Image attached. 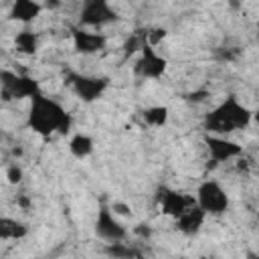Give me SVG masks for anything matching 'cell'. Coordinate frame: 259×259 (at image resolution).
Instances as JSON below:
<instances>
[{"label": "cell", "mask_w": 259, "mask_h": 259, "mask_svg": "<svg viewBox=\"0 0 259 259\" xmlns=\"http://www.w3.org/2000/svg\"><path fill=\"white\" fill-rule=\"evenodd\" d=\"M28 99H30L26 111L28 130L38 134L40 138H51L53 134H63V136L69 134L73 125V117L59 99L42 93L40 89L32 93Z\"/></svg>", "instance_id": "cell-1"}, {"label": "cell", "mask_w": 259, "mask_h": 259, "mask_svg": "<svg viewBox=\"0 0 259 259\" xmlns=\"http://www.w3.org/2000/svg\"><path fill=\"white\" fill-rule=\"evenodd\" d=\"M251 119H253L251 107H247L235 93H229L219 105H214L210 111L204 113L202 130L206 134L229 136V134L249 127Z\"/></svg>", "instance_id": "cell-2"}, {"label": "cell", "mask_w": 259, "mask_h": 259, "mask_svg": "<svg viewBox=\"0 0 259 259\" xmlns=\"http://www.w3.org/2000/svg\"><path fill=\"white\" fill-rule=\"evenodd\" d=\"M194 198H196V204L206 212V217L208 214L210 217H221V214H225L229 210V204H231L227 190L214 178L202 180L198 184V188H196Z\"/></svg>", "instance_id": "cell-3"}, {"label": "cell", "mask_w": 259, "mask_h": 259, "mask_svg": "<svg viewBox=\"0 0 259 259\" xmlns=\"http://www.w3.org/2000/svg\"><path fill=\"white\" fill-rule=\"evenodd\" d=\"M65 83L75 91V95L81 101L93 103L107 91L109 77L107 75H83L77 71H65Z\"/></svg>", "instance_id": "cell-4"}, {"label": "cell", "mask_w": 259, "mask_h": 259, "mask_svg": "<svg viewBox=\"0 0 259 259\" xmlns=\"http://www.w3.org/2000/svg\"><path fill=\"white\" fill-rule=\"evenodd\" d=\"M40 89L38 81L24 73H14L8 69H0V93L6 101L28 99L32 93Z\"/></svg>", "instance_id": "cell-5"}, {"label": "cell", "mask_w": 259, "mask_h": 259, "mask_svg": "<svg viewBox=\"0 0 259 259\" xmlns=\"http://www.w3.org/2000/svg\"><path fill=\"white\" fill-rule=\"evenodd\" d=\"M121 16L113 8L111 0H83L79 8V26H107L119 22Z\"/></svg>", "instance_id": "cell-6"}, {"label": "cell", "mask_w": 259, "mask_h": 259, "mask_svg": "<svg viewBox=\"0 0 259 259\" xmlns=\"http://www.w3.org/2000/svg\"><path fill=\"white\" fill-rule=\"evenodd\" d=\"M93 231L95 235L105 241V243H115V241H125L127 237V229L123 227V223L117 219V214L111 210V206L107 202H99L97 208V217L93 223Z\"/></svg>", "instance_id": "cell-7"}, {"label": "cell", "mask_w": 259, "mask_h": 259, "mask_svg": "<svg viewBox=\"0 0 259 259\" xmlns=\"http://www.w3.org/2000/svg\"><path fill=\"white\" fill-rule=\"evenodd\" d=\"M168 69V59L164 55L158 53V49L154 45H150L148 40L142 45L140 49V57L134 65V73L142 79H152V81H158L164 77Z\"/></svg>", "instance_id": "cell-8"}, {"label": "cell", "mask_w": 259, "mask_h": 259, "mask_svg": "<svg viewBox=\"0 0 259 259\" xmlns=\"http://www.w3.org/2000/svg\"><path fill=\"white\" fill-rule=\"evenodd\" d=\"M156 200L162 208L164 214L176 219L180 217L186 208H190L192 204H196V198L194 194H184V192H178L170 186H158L156 190Z\"/></svg>", "instance_id": "cell-9"}, {"label": "cell", "mask_w": 259, "mask_h": 259, "mask_svg": "<svg viewBox=\"0 0 259 259\" xmlns=\"http://www.w3.org/2000/svg\"><path fill=\"white\" fill-rule=\"evenodd\" d=\"M202 142L208 150V156L214 164H223L229 162L233 158L243 156V146H239L237 142L229 140L227 136H217V134H202Z\"/></svg>", "instance_id": "cell-10"}, {"label": "cell", "mask_w": 259, "mask_h": 259, "mask_svg": "<svg viewBox=\"0 0 259 259\" xmlns=\"http://www.w3.org/2000/svg\"><path fill=\"white\" fill-rule=\"evenodd\" d=\"M71 38H73V49L79 55H95L107 47V36L103 32L85 30L79 24L71 26Z\"/></svg>", "instance_id": "cell-11"}, {"label": "cell", "mask_w": 259, "mask_h": 259, "mask_svg": "<svg viewBox=\"0 0 259 259\" xmlns=\"http://www.w3.org/2000/svg\"><path fill=\"white\" fill-rule=\"evenodd\" d=\"M45 6L38 0H12L10 10H8V20L20 22L22 26H30L40 14Z\"/></svg>", "instance_id": "cell-12"}, {"label": "cell", "mask_w": 259, "mask_h": 259, "mask_svg": "<svg viewBox=\"0 0 259 259\" xmlns=\"http://www.w3.org/2000/svg\"><path fill=\"white\" fill-rule=\"evenodd\" d=\"M174 221H176V229L180 233H184V235H196L200 231V227L204 225V221H206V212L198 204H192L190 208H186Z\"/></svg>", "instance_id": "cell-13"}, {"label": "cell", "mask_w": 259, "mask_h": 259, "mask_svg": "<svg viewBox=\"0 0 259 259\" xmlns=\"http://www.w3.org/2000/svg\"><path fill=\"white\" fill-rule=\"evenodd\" d=\"M28 235V225L14 217H0V241H20Z\"/></svg>", "instance_id": "cell-14"}, {"label": "cell", "mask_w": 259, "mask_h": 259, "mask_svg": "<svg viewBox=\"0 0 259 259\" xmlns=\"http://www.w3.org/2000/svg\"><path fill=\"white\" fill-rule=\"evenodd\" d=\"M14 47L22 55H34L38 51V34L30 26H22L14 36Z\"/></svg>", "instance_id": "cell-15"}, {"label": "cell", "mask_w": 259, "mask_h": 259, "mask_svg": "<svg viewBox=\"0 0 259 259\" xmlns=\"http://www.w3.org/2000/svg\"><path fill=\"white\" fill-rule=\"evenodd\" d=\"M93 150H95V142H93V138L91 136H87V134H75L71 140H69V152L73 154V158H77V160H85V158H89L91 154H93Z\"/></svg>", "instance_id": "cell-16"}, {"label": "cell", "mask_w": 259, "mask_h": 259, "mask_svg": "<svg viewBox=\"0 0 259 259\" xmlns=\"http://www.w3.org/2000/svg\"><path fill=\"white\" fill-rule=\"evenodd\" d=\"M168 115H170V111H168L166 105H150V107H146L142 111V117H144V121L150 127H162V125H166L168 123Z\"/></svg>", "instance_id": "cell-17"}, {"label": "cell", "mask_w": 259, "mask_h": 259, "mask_svg": "<svg viewBox=\"0 0 259 259\" xmlns=\"http://www.w3.org/2000/svg\"><path fill=\"white\" fill-rule=\"evenodd\" d=\"M105 255L109 257H140L142 251H138L136 247H130L123 241H115V243H107V247L103 249Z\"/></svg>", "instance_id": "cell-18"}, {"label": "cell", "mask_w": 259, "mask_h": 259, "mask_svg": "<svg viewBox=\"0 0 259 259\" xmlns=\"http://www.w3.org/2000/svg\"><path fill=\"white\" fill-rule=\"evenodd\" d=\"M146 40H148V30H138V32H134L132 38H127V42L123 45V53H125V57H127V55H134L136 51H140L142 45H144Z\"/></svg>", "instance_id": "cell-19"}, {"label": "cell", "mask_w": 259, "mask_h": 259, "mask_svg": "<svg viewBox=\"0 0 259 259\" xmlns=\"http://www.w3.org/2000/svg\"><path fill=\"white\" fill-rule=\"evenodd\" d=\"M6 178H8L10 184H20L22 178H24V172H22V168L14 162V164L8 166V170H6Z\"/></svg>", "instance_id": "cell-20"}, {"label": "cell", "mask_w": 259, "mask_h": 259, "mask_svg": "<svg viewBox=\"0 0 259 259\" xmlns=\"http://www.w3.org/2000/svg\"><path fill=\"white\" fill-rule=\"evenodd\" d=\"M109 206H111V210H113L115 214H123V217L132 214V208H130L127 204H123V202H113V204H109Z\"/></svg>", "instance_id": "cell-21"}, {"label": "cell", "mask_w": 259, "mask_h": 259, "mask_svg": "<svg viewBox=\"0 0 259 259\" xmlns=\"http://www.w3.org/2000/svg\"><path fill=\"white\" fill-rule=\"evenodd\" d=\"M18 204H20L22 208H28V206H30V200H28V198H24V196H20V198H18Z\"/></svg>", "instance_id": "cell-22"}, {"label": "cell", "mask_w": 259, "mask_h": 259, "mask_svg": "<svg viewBox=\"0 0 259 259\" xmlns=\"http://www.w3.org/2000/svg\"><path fill=\"white\" fill-rule=\"evenodd\" d=\"M59 4H61V2H59V0H47V2H45V4H42V6H49V8H57V6H59Z\"/></svg>", "instance_id": "cell-23"}, {"label": "cell", "mask_w": 259, "mask_h": 259, "mask_svg": "<svg viewBox=\"0 0 259 259\" xmlns=\"http://www.w3.org/2000/svg\"><path fill=\"white\" fill-rule=\"evenodd\" d=\"M2 136H4V134H2V127H0V142H2Z\"/></svg>", "instance_id": "cell-24"}]
</instances>
